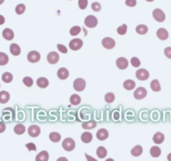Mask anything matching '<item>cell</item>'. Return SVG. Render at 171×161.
I'll return each instance as SVG.
<instances>
[{
    "label": "cell",
    "instance_id": "cell-8",
    "mask_svg": "<svg viewBox=\"0 0 171 161\" xmlns=\"http://www.w3.org/2000/svg\"><path fill=\"white\" fill-rule=\"evenodd\" d=\"M84 23H85L86 27L94 28V27H96V26L97 25L98 21H97V19L95 16H93V15H88V16L85 19Z\"/></svg>",
    "mask_w": 171,
    "mask_h": 161
},
{
    "label": "cell",
    "instance_id": "cell-28",
    "mask_svg": "<svg viewBox=\"0 0 171 161\" xmlns=\"http://www.w3.org/2000/svg\"><path fill=\"white\" fill-rule=\"evenodd\" d=\"M49 138H50V141H52V142H54V143H57V142H59V141L61 140V134H60L59 133L52 132V133H50Z\"/></svg>",
    "mask_w": 171,
    "mask_h": 161
},
{
    "label": "cell",
    "instance_id": "cell-52",
    "mask_svg": "<svg viewBox=\"0 0 171 161\" xmlns=\"http://www.w3.org/2000/svg\"><path fill=\"white\" fill-rule=\"evenodd\" d=\"M3 2H4V0H0V5H1Z\"/></svg>",
    "mask_w": 171,
    "mask_h": 161
},
{
    "label": "cell",
    "instance_id": "cell-18",
    "mask_svg": "<svg viewBox=\"0 0 171 161\" xmlns=\"http://www.w3.org/2000/svg\"><path fill=\"white\" fill-rule=\"evenodd\" d=\"M36 84L40 88H46L49 86V80L46 77H39L36 80Z\"/></svg>",
    "mask_w": 171,
    "mask_h": 161
},
{
    "label": "cell",
    "instance_id": "cell-42",
    "mask_svg": "<svg viewBox=\"0 0 171 161\" xmlns=\"http://www.w3.org/2000/svg\"><path fill=\"white\" fill-rule=\"evenodd\" d=\"M92 8L95 12H98V11L101 10V4L97 2H94L93 3H92Z\"/></svg>",
    "mask_w": 171,
    "mask_h": 161
},
{
    "label": "cell",
    "instance_id": "cell-39",
    "mask_svg": "<svg viewBox=\"0 0 171 161\" xmlns=\"http://www.w3.org/2000/svg\"><path fill=\"white\" fill-rule=\"evenodd\" d=\"M127 30H128V26H127V24H123L122 26L118 27L117 29V33H118L119 34H121V35L125 34L126 32H127Z\"/></svg>",
    "mask_w": 171,
    "mask_h": 161
},
{
    "label": "cell",
    "instance_id": "cell-27",
    "mask_svg": "<svg viewBox=\"0 0 171 161\" xmlns=\"http://www.w3.org/2000/svg\"><path fill=\"white\" fill-rule=\"evenodd\" d=\"M82 129H93L96 128L97 126V122L95 121L92 120V121H88V122H83L82 123Z\"/></svg>",
    "mask_w": 171,
    "mask_h": 161
},
{
    "label": "cell",
    "instance_id": "cell-23",
    "mask_svg": "<svg viewBox=\"0 0 171 161\" xmlns=\"http://www.w3.org/2000/svg\"><path fill=\"white\" fill-rule=\"evenodd\" d=\"M135 86H136L135 81L133 80H131V79L125 80L123 82V87L126 90H128V91H131L132 89H134L135 88Z\"/></svg>",
    "mask_w": 171,
    "mask_h": 161
},
{
    "label": "cell",
    "instance_id": "cell-32",
    "mask_svg": "<svg viewBox=\"0 0 171 161\" xmlns=\"http://www.w3.org/2000/svg\"><path fill=\"white\" fill-rule=\"evenodd\" d=\"M14 131L16 134L21 135L25 132V127L23 126V124H17L14 129Z\"/></svg>",
    "mask_w": 171,
    "mask_h": 161
},
{
    "label": "cell",
    "instance_id": "cell-13",
    "mask_svg": "<svg viewBox=\"0 0 171 161\" xmlns=\"http://www.w3.org/2000/svg\"><path fill=\"white\" fill-rule=\"evenodd\" d=\"M108 131L107 129H101L97 132V139H99L100 141H103V140L107 139V138H108Z\"/></svg>",
    "mask_w": 171,
    "mask_h": 161
},
{
    "label": "cell",
    "instance_id": "cell-37",
    "mask_svg": "<svg viewBox=\"0 0 171 161\" xmlns=\"http://www.w3.org/2000/svg\"><path fill=\"white\" fill-rule=\"evenodd\" d=\"M23 84L26 86V87H30L33 86V83H34V80L32 79L31 77H30V76H26V77H24L23 79Z\"/></svg>",
    "mask_w": 171,
    "mask_h": 161
},
{
    "label": "cell",
    "instance_id": "cell-41",
    "mask_svg": "<svg viewBox=\"0 0 171 161\" xmlns=\"http://www.w3.org/2000/svg\"><path fill=\"white\" fill-rule=\"evenodd\" d=\"M131 64H132V66H134V67H139V66H140V65H141V62H140L139 58H137V57H132V59H131Z\"/></svg>",
    "mask_w": 171,
    "mask_h": 161
},
{
    "label": "cell",
    "instance_id": "cell-26",
    "mask_svg": "<svg viewBox=\"0 0 171 161\" xmlns=\"http://www.w3.org/2000/svg\"><path fill=\"white\" fill-rule=\"evenodd\" d=\"M150 154H151L152 157H154V158H157V157L160 156V154H161V149H160V148H159L158 146H153L150 149Z\"/></svg>",
    "mask_w": 171,
    "mask_h": 161
},
{
    "label": "cell",
    "instance_id": "cell-43",
    "mask_svg": "<svg viewBox=\"0 0 171 161\" xmlns=\"http://www.w3.org/2000/svg\"><path fill=\"white\" fill-rule=\"evenodd\" d=\"M25 147L28 149V150L29 151H36L37 150V149H36V145L34 144V143H29V144H27L25 145Z\"/></svg>",
    "mask_w": 171,
    "mask_h": 161
},
{
    "label": "cell",
    "instance_id": "cell-17",
    "mask_svg": "<svg viewBox=\"0 0 171 161\" xmlns=\"http://www.w3.org/2000/svg\"><path fill=\"white\" fill-rule=\"evenodd\" d=\"M9 50H10L11 54L14 56H19L21 53V49L17 44H12L9 47Z\"/></svg>",
    "mask_w": 171,
    "mask_h": 161
},
{
    "label": "cell",
    "instance_id": "cell-33",
    "mask_svg": "<svg viewBox=\"0 0 171 161\" xmlns=\"http://www.w3.org/2000/svg\"><path fill=\"white\" fill-rule=\"evenodd\" d=\"M2 80L5 83H10L13 80V75L10 72H4L2 75Z\"/></svg>",
    "mask_w": 171,
    "mask_h": 161
},
{
    "label": "cell",
    "instance_id": "cell-30",
    "mask_svg": "<svg viewBox=\"0 0 171 161\" xmlns=\"http://www.w3.org/2000/svg\"><path fill=\"white\" fill-rule=\"evenodd\" d=\"M150 87L151 89L154 91V92H159L160 90H161V87H160V84H159V80H154L151 81V83H150Z\"/></svg>",
    "mask_w": 171,
    "mask_h": 161
},
{
    "label": "cell",
    "instance_id": "cell-22",
    "mask_svg": "<svg viewBox=\"0 0 171 161\" xmlns=\"http://www.w3.org/2000/svg\"><path fill=\"white\" fill-rule=\"evenodd\" d=\"M49 160V153L46 150L41 151L39 154H37L35 160L36 161H48Z\"/></svg>",
    "mask_w": 171,
    "mask_h": 161
},
{
    "label": "cell",
    "instance_id": "cell-20",
    "mask_svg": "<svg viewBox=\"0 0 171 161\" xmlns=\"http://www.w3.org/2000/svg\"><path fill=\"white\" fill-rule=\"evenodd\" d=\"M81 141L83 142V143H85V144H89V143H91L92 141V134L91 133H89V132H85V133H83L82 134H81Z\"/></svg>",
    "mask_w": 171,
    "mask_h": 161
},
{
    "label": "cell",
    "instance_id": "cell-34",
    "mask_svg": "<svg viewBox=\"0 0 171 161\" xmlns=\"http://www.w3.org/2000/svg\"><path fill=\"white\" fill-rule=\"evenodd\" d=\"M8 56L3 52H0V65H5L8 64Z\"/></svg>",
    "mask_w": 171,
    "mask_h": 161
},
{
    "label": "cell",
    "instance_id": "cell-40",
    "mask_svg": "<svg viewBox=\"0 0 171 161\" xmlns=\"http://www.w3.org/2000/svg\"><path fill=\"white\" fill-rule=\"evenodd\" d=\"M78 5L81 9H85L88 5V0H78Z\"/></svg>",
    "mask_w": 171,
    "mask_h": 161
},
{
    "label": "cell",
    "instance_id": "cell-5",
    "mask_svg": "<svg viewBox=\"0 0 171 161\" xmlns=\"http://www.w3.org/2000/svg\"><path fill=\"white\" fill-rule=\"evenodd\" d=\"M82 45H83V41L81 39H77V38L70 40V43H69V47L72 50H78L82 47Z\"/></svg>",
    "mask_w": 171,
    "mask_h": 161
},
{
    "label": "cell",
    "instance_id": "cell-44",
    "mask_svg": "<svg viewBox=\"0 0 171 161\" xmlns=\"http://www.w3.org/2000/svg\"><path fill=\"white\" fill-rule=\"evenodd\" d=\"M57 49L59 50L60 52H61L63 54H66L67 51H68V50H67V48H66L65 45H61V44H58V45H57Z\"/></svg>",
    "mask_w": 171,
    "mask_h": 161
},
{
    "label": "cell",
    "instance_id": "cell-14",
    "mask_svg": "<svg viewBox=\"0 0 171 161\" xmlns=\"http://www.w3.org/2000/svg\"><path fill=\"white\" fill-rule=\"evenodd\" d=\"M156 34H157V37H158L159 40H165L169 38V33H168V31H167L165 29H163V28L159 29V30H157Z\"/></svg>",
    "mask_w": 171,
    "mask_h": 161
},
{
    "label": "cell",
    "instance_id": "cell-49",
    "mask_svg": "<svg viewBox=\"0 0 171 161\" xmlns=\"http://www.w3.org/2000/svg\"><path fill=\"white\" fill-rule=\"evenodd\" d=\"M85 155H86V157L87 158V160H92L94 161H96V159H94V158H91V157H89L86 153H85Z\"/></svg>",
    "mask_w": 171,
    "mask_h": 161
},
{
    "label": "cell",
    "instance_id": "cell-29",
    "mask_svg": "<svg viewBox=\"0 0 171 161\" xmlns=\"http://www.w3.org/2000/svg\"><path fill=\"white\" fill-rule=\"evenodd\" d=\"M81 99L80 96L77 95V94H72V95L70 96V103L72 105H74V106H77V105L80 104V103H81Z\"/></svg>",
    "mask_w": 171,
    "mask_h": 161
},
{
    "label": "cell",
    "instance_id": "cell-50",
    "mask_svg": "<svg viewBox=\"0 0 171 161\" xmlns=\"http://www.w3.org/2000/svg\"><path fill=\"white\" fill-rule=\"evenodd\" d=\"M167 160H168L169 161H171V153L168 154V156H167Z\"/></svg>",
    "mask_w": 171,
    "mask_h": 161
},
{
    "label": "cell",
    "instance_id": "cell-48",
    "mask_svg": "<svg viewBox=\"0 0 171 161\" xmlns=\"http://www.w3.org/2000/svg\"><path fill=\"white\" fill-rule=\"evenodd\" d=\"M4 22H5V19H4V17L2 16V15H0V25H2V24H4Z\"/></svg>",
    "mask_w": 171,
    "mask_h": 161
},
{
    "label": "cell",
    "instance_id": "cell-21",
    "mask_svg": "<svg viewBox=\"0 0 171 161\" xmlns=\"http://www.w3.org/2000/svg\"><path fill=\"white\" fill-rule=\"evenodd\" d=\"M9 98H10V95L8 92H6V91L0 92V103H2V104L7 103Z\"/></svg>",
    "mask_w": 171,
    "mask_h": 161
},
{
    "label": "cell",
    "instance_id": "cell-4",
    "mask_svg": "<svg viewBox=\"0 0 171 161\" xmlns=\"http://www.w3.org/2000/svg\"><path fill=\"white\" fill-rule=\"evenodd\" d=\"M153 17L158 22H163L165 20V14L160 8H155L153 11Z\"/></svg>",
    "mask_w": 171,
    "mask_h": 161
},
{
    "label": "cell",
    "instance_id": "cell-19",
    "mask_svg": "<svg viewBox=\"0 0 171 161\" xmlns=\"http://www.w3.org/2000/svg\"><path fill=\"white\" fill-rule=\"evenodd\" d=\"M163 140H164V135L160 132H157L154 135V137H153V141L156 144H162L163 142Z\"/></svg>",
    "mask_w": 171,
    "mask_h": 161
},
{
    "label": "cell",
    "instance_id": "cell-15",
    "mask_svg": "<svg viewBox=\"0 0 171 161\" xmlns=\"http://www.w3.org/2000/svg\"><path fill=\"white\" fill-rule=\"evenodd\" d=\"M57 76L61 80H66L69 76V71L65 67H61L57 72Z\"/></svg>",
    "mask_w": 171,
    "mask_h": 161
},
{
    "label": "cell",
    "instance_id": "cell-2",
    "mask_svg": "<svg viewBox=\"0 0 171 161\" xmlns=\"http://www.w3.org/2000/svg\"><path fill=\"white\" fill-rule=\"evenodd\" d=\"M73 87L77 92H82L86 88V80L82 78H77L74 80Z\"/></svg>",
    "mask_w": 171,
    "mask_h": 161
},
{
    "label": "cell",
    "instance_id": "cell-7",
    "mask_svg": "<svg viewBox=\"0 0 171 161\" xmlns=\"http://www.w3.org/2000/svg\"><path fill=\"white\" fill-rule=\"evenodd\" d=\"M133 96L134 97L137 99V100H141V99H143L144 97L147 96V90L144 88V87H139L137 88L134 92H133Z\"/></svg>",
    "mask_w": 171,
    "mask_h": 161
},
{
    "label": "cell",
    "instance_id": "cell-35",
    "mask_svg": "<svg viewBox=\"0 0 171 161\" xmlns=\"http://www.w3.org/2000/svg\"><path fill=\"white\" fill-rule=\"evenodd\" d=\"M114 100H115V95H114V93L108 92V93L106 94V96H105V101H106V103H112L114 102Z\"/></svg>",
    "mask_w": 171,
    "mask_h": 161
},
{
    "label": "cell",
    "instance_id": "cell-16",
    "mask_svg": "<svg viewBox=\"0 0 171 161\" xmlns=\"http://www.w3.org/2000/svg\"><path fill=\"white\" fill-rule=\"evenodd\" d=\"M3 37L6 40H12L14 37V31L10 29H5L3 31Z\"/></svg>",
    "mask_w": 171,
    "mask_h": 161
},
{
    "label": "cell",
    "instance_id": "cell-3",
    "mask_svg": "<svg viewBox=\"0 0 171 161\" xmlns=\"http://www.w3.org/2000/svg\"><path fill=\"white\" fill-rule=\"evenodd\" d=\"M101 45L104 48L111 50V49H113L115 47L116 42L113 39H112L110 37H106V38H103L101 40Z\"/></svg>",
    "mask_w": 171,
    "mask_h": 161
},
{
    "label": "cell",
    "instance_id": "cell-12",
    "mask_svg": "<svg viewBox=\"0 0 171 161\" xmlns=\"http://www.w3.org/2000/svg\"><path fill=\"white\" fill-rule=\"evenodd\" d=\"M116 65L120 70H125L128 66V61L124 57H119L116 61Z\"/></svg>",
    "mask_w": 171,
    "mask_h": 161
},
{
    "label": "cell",
    "instance_id": "cell-31",
    "mask_svg": "<svg viewBox=\"0 0 171 161\" xmlns=\"http://www.w3.org/2000/svg\"><path fill=\"white\" fill-rule=\"evenodd\" d=\"M148 27L144 24H139L136 27V32L139 34H145L148 32Z\"/></svg>",
    "mask_w": 171,
    "mask_h": 161
},
{
    "label": "cell",
    "instance_id": "cell-10",
    "mask_svg": "<svg viewBox=\"0 0 171 161\" xmlns=\"http://www.w3.org/2000/svg\"><path fill=\"white\" fill-rule=\"evenodd\" d=\"M136 77L139 80H146L149 77V72L145 69H139L136 72Z\"/></svg>",
    "mask_w": 171,
    "mask_h": 161
},
{
    "label": "cell",
    "instance_id": "cell-6",
    "mask_svg": "<svg viewBox=\"0 0 171 161\" xmlns=\"http://www.w3.org/2000/svg\"><path fill=\"white\" fill-rule=\"evenodd\" d=\"M27 59L30 63H36L40 60V54L36 50H32L29 52Z\"/></svg>",
    "mask_w": 171,
    "mask_h": 161
},
{
    "label": "cell",
    "instance_id": "cell-11",
    "mask_svg": "<svg viewBox=\"0 0 171 161\" xmlns=\"http://www.w3.org/2000/svg\"><path fill=\"white\" fill-rule=\"evenodd\" d=\"M40 128L37 125H31L29 129H28V133L30 137L36 138L40 134Z\"/></svg>",
    "mask_w": 171,
    "mask_h": 161
},
{
    "label": "cell",
    "instance_id": "cell-24",
    "mask_svg": "<svg viewBox=\"0 0 171 161\" xmlns=\"http://www.w3.org/2000/svg\"><path fill=\"white\" fill-rule=\"evenodd\" d=\"M97 155L100 159H104L108 155V151H107V149L103 146H100L97 149Z\"/></svg>",
    "mask_w": 171,
    "mask_h": 161
},
{
    "label": "cell",
    "instance_id": "cell-1",
    "mask_svg": "<svg viewBox=\"0 0 171 161\" xmlns=\"http://www.w3.org/2000/svg\"><path fill=\"white\" fill-rule=\"evenodd\" d=\"M62 147L66 151L70 152L75 149L76 143H75L74 139H72L71 138H66L62 142Z\"/></svg>",
    "mask_w": 171,
    "mask_h": 161
},
{
    "label": "cell",
    "instance_id": "cell-25",
    "mask_svg": "<svg viewBox=\"0 0 171 161\" xmlns=\"http://www.w3.org/2000/svg\"><path fill=\"white\" fill-rule=\"evenodd\" d=\"M143 153V148L140 145H136L131 150V154L134 157H139Z\"/></svg>",
    "mask_w": 171,
    "mask_h": 161
},
{
    "label": "cell",
    "instance_id": "cell-51",
    "mask_svg": "<svg viewBox=\"0 0 171 161\" xmlns=\"http://www.w3.org/2000/svg\"><path fill=\"white\" fill-rule=\"evenodd\" d=\"M60 160H67V159H66V158H59V159H58V161H60Z\"/></svg>",
    "mask_w": 171,
    "mask_h": 161
},
{
    "label": "cell",
    "instance_id": "cell-36",
    "mask_svg": "<svg viewBox=\"0 0 171 161\" xmlns=\"http://www.w3.org/2000/svg\"><path fill=\"white\" fill-rule=\"evenodd\" d=\"M25 11V5L23 3L18 4L15 8V12L17 14H23V12Z\"/></svg>",
    "mask_w": 171,
    "mask_h": 161
},
{
    "label": "cell",
    "instance_id": "cell-53",
    "mask_svg": "<svg viewBox=\"0 0 171 161\" xmlns=\"http://www.w3.org/2000/svg\"><path fill=\"white\" fill-rule=\"evenodd\" d=\"M146 1H148V2H153V1H154V0H146Z\"/></svg>",
    "mask_w": 171,
    "mask_h": 161
},
{
    "label": "cell",
    "instance_id": "cell-9",
    "mask_svg": "<svg viewBox=\"0 0 171 161\" xmlns=\"http://www.w3.org/2000/svg\"><path fill=\"white\" fill-rule=\"evenodd\" d=\"M60 60L59 54L55 51H51L47 56V61L50 64H56Z\"/></svg>",
    "mask_w": 171,
    "mask_h": 161
},
{
    "label": "cell",
    "instance_id": "cell-47",
    "mask_svg": "<svg viewBox=\"0 0 171 161\" xmlns=\"http://www.w3.org/2000/svg\"><path fill=\"white\" fill-rule=\"evenodd\" d=\"M6 129V125L3 122H0V133H3Z\"/></svg>",
    "mask_w": 171,
    "mask_h": 161
},
{
    "label": "cell",
    "instance_id": "cell-38",
    "mask_svg": "<svg viewBox=\"0 0 171 161\" xmlns=\"http://www.w3.org/2000/svg\"><path fill=\"white\" fill-rule=\"evenodd\" d=\"M81 27H80V26H77V25H76V26H74V27H72V28L70 29V34H71V35L75 36V35H77L78 34L81 32Z\"/></svg>",
    "mask_w": 171,
    "mask_h": 161
},
{
    "label": "cell",
    "instance_id": "cell-46",
    "mask_svg": "<svg viewBox=\"0 0 171 161\" xmlns=\"http://www.w3.org/2000/svg\"><path fill=\"white\" fill-rule=\"evenodd\" d=\"M163 52H164V55L166 56L167 58L171 59V47H166L164 49Z\"/></svg>",
    "mask_w": 171,
    "mask_h": 161
},
{
    "label": "cell",
    "instance_id": "cell-45",
    "mask_svg": "<svg viewBox=\"0 0 171 161\" xmlns=\"http://www.w3.org/2000/svg\"><path fill=\"white\" fill-rule=\"evenodd\" d=\"M126 5H128V7H134L137 4V1L136 0H126L125 2Z\"/></svg>",
    "mask_w": 171,
    "mask_h": 161
}]
</instances>
